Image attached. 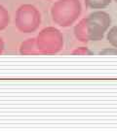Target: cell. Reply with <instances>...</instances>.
<instances>
[{
	"mask_svg": "<svg viewBox=\"0 0 117 131\" xmlns=\"http://www.w3.org/2000/svg\"><path fill=\"white\" fill-rule=\"evenodd\" d=\"M110 25L111 17L109 14L103 11H96L75 25L74 35L80 42H98L103 39Z\"/></svg>",
	"mask_w": 117,
	"mask_h": 131,
	"instance_id": "obj_1",
	"label": "cell"
},
{
	"mask_svg": "<svg viewBox=\"0 0 117 131\" xmlns=\"http://www.w3.org/2000/svg\"><path fill=\"white\" fill-rule=\"evenodd\" d=\"M82 5L80 0H57L51 9L54 23L62 27L73 24L80 17Z\"/></svg>",
	"mask_w": 117,
	"mask_h": 131,
	"instance_id": "obj_2",
	"label": "cell"
},
{
	"mask_svg": "<svg viewBox=\"0 0 117 131\" xmlns=\"http://www.w3.org/2000/svg\"><path fill=\"white\" fill-rule=\"evenodd\" d=\"M41 24V15L38 9L31 4L20 6L15 17V24L22 33H32L37 30Z\"/></svg>",
	"mask_w": 117,
	"mask_h": 131,
	"instance_id": "obj_3",
	"label": "cell"
},
{
	"mask_svg": "<svg viewBox=\"0 0 117 131\" xmlns=\"http://www.w3.org/2000/svg\"><path fill=\"white\" fill-rule=\"evenodd\" d=\"M64 35L56 27H46L42 29L37 38L36 44L40 53L52 54L61 52L64 48Z\"/></svg>",
	"mask_w": 117,
	"mask_h": 131,
	"instance_id": "obj_4",
	"label": "cell"
},
{
	"mask_svg": "<svg viewBox=\"0 0 117 131\" xmlns=\"http://www.w3.org/2000/svg\"><path fill=\"white\" fill-rule=\"evenodd\" d=\"M20 53L23 56H29V54H39L40 52L37 49L36 39L30 38L21 44L20 47Z\"/></svg>",
	"mask_w": 117,
	"mask_h": 131,
	"instance_id": "obj_5",
	"label": "cell"
},
{
	"mask_svg": "<svg viewBox=\"0 0 117 131\" xmlns=\"http://www.w3.org/2000/svg\"><path fill=\"white\" fill-rule=\"evenodd\" d=\"M111 3V0H85V5L89 9H103Z\"/></svg>",
	"mask_w": 117,
	"mask_h": 131,
	"instance_id": "obj_6",
	"label": "cell"
},
{
	"mask_svg": "<svg viewBox=\"0 0 117 131\" xmlns=\"http://www.w3.org/2000/svg\"><path fill=\"white\" fill-rule=\"evenodd\" d=\"M10 24V15L4 6L0 5V30H3Z\"/></svg>",
	"mask_w": 117,
	"mask_h": 131,
	"instance_id": "obj_7",
	"label": "cell"
},
{
	"mask_svg": "<svg viewBox=\"0 0 117 131\" xmlns=\"http://www.w3.org/2000/svg\"><path fill=\"white\" fill-rule=\"evenodd\" d=\"M106 38H107L108 42L110 43V45L117 49V25L116 26H113L108 31Z\"/></svg>",
	"mask_w": 117,
	"mask_h": 131,
	"instance_id": "obj_8",
	"label": "cell"
},
{
	"mask_svg": "<svg viewBox=\"0 0 117 131\" xmlns=\"http://www.w3.org/2000/svg\"><path fill=\"white\" fill-rule=\"evenodd\" d=\"M72 54H78V56H89V54H92V52H90L87 48L80 47V48L75 49L74 51L72 52Z\"/></svg>",
	"mask_w": 117,
	"mask_h": 131,
	"instance_id": "obj_9",
	"label": "cell"
},
{
	"mask_svg": "<svg viewBox=\"0 0 117 131\" xmlns=\"http://www.w3.org/2000/svg\"><path fill=\"white\" fill-rule=\"evenodd\" d=\"M100 54H113L117 56V49L116 48H110V49H105L102 52H100Z\"/></svg>",
	"mask_w": 117,
	"mask_h": 131,
	"instance_id": "obj_10",
	"label": "cell"
},
{
	"mask_svg": "<svg viewBox=\"0 0 117 131\" xmlns=\"http://www.w3.org/2000/svg\"><path fill=\"white\" fill-rule=\"evenodd\" d=\"M4 47H5V45H4V42H3V40L0 38V54L3 52V51H4Z\"/></svg>",
	"mask_w": 117,
	"mask_h": 131,
	"instance_id": "obj_11",
	"label": "cell"
},
{
	"mask_svg": "<svg viewBox=\"0 0 117 131\" xmlns=\"http://www.w3.org/2000/svg\"><path fill=\"white\" fill-rule=\"evenodd\" d=\"M114 1H115V2H116V3H117V0H114Z\"/></svg>",
	"mask_w": 117,
	"mask_h": 131,
	"instance_id": "obj_12",
	"label": "cell"
}]
</instances>
